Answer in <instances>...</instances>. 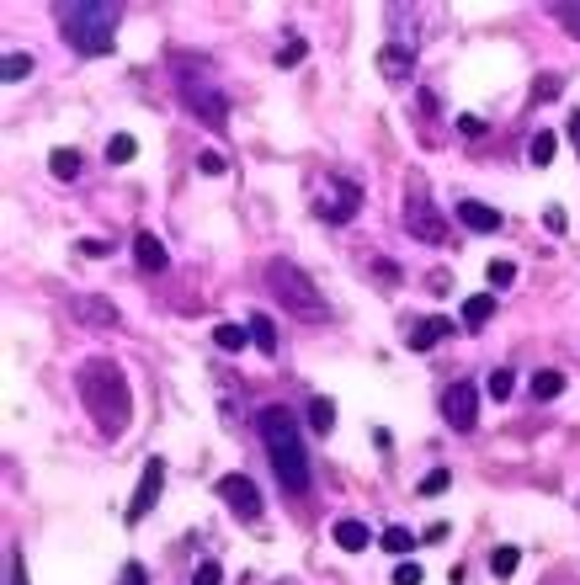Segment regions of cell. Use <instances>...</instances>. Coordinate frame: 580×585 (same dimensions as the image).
<instances>
[{
	"label": "cell",
	"mask_w": 580,
	"mask_h": 585,
	"mask_svg": "<svg viewBox=\"0 0 580 585\" xmlns=\"http://www.w3.org/2000/svg\"><path fill=\"white\" fill-rule=\"evenodd\" d=\"M559 394H565V373H559V367L532 373V400H559Z\"/></svg>",
	"instance_id": "20"
},
{
	"label": "cell",
	"mask_w": 580,
	"mask_h": 585,
	"mask_svg": "<svg viewBox=\"0 0 580 585\" xmlns=\"http://www.w3.org/2000/svg\"><path fill=\"white\" fill-rule=\"evenodd\" d=\"M69 309H75V320H80V325H91V330H113V325H117V303H113V298L75 292V298H69Z\"/></svg>",
	"instance_id": "11"
},
{
	"label": "cell",
	"mask_w": 580,
	"mask_h": 585,
	"mask_svg": "<svg viewBox=\"0 0 580 585\" xmlns=\"http://www.w3.org/2000/svg\"><path fill=\"white\" fill-rule=\"evenodd\" d=\"M517 564H522V548H512V543H506V548H495V554H490V570H495V575H501V580H512V575H517Z\"/></svg>",
	"instance_id": "26"
},
{
	"label": "cell",
	"mask_w": 580,
	"mask_h": 585,
	"mask_svg": "<svg viewBox=\"0 0 580 585\" xmlns=\"http://www.w3.org/2000/svg\"><path fill=\"white\" fill-rule=\"evenodd\" d=\"M75 383H80V400H86V415L96 420V431L113 442L128 431V420H133V394H128V378H122V367L107 362V356H91V362H80V373H75Z\"/></svg>",
	"instance_id": "1"
},
{
	"label": "cell",
	"mask_w": 580,
	"mask_h": 585,
	"mask_svg": "<svg viewBox=\"0 0 580 585\" xmlns=\"http://www.w3.org/2000/svg\"><path fill=\"white\" fill-rule=\"evenodd\" d=\"M405 234H415L421 245H448V224H442L437 202H426L421 192L405 202Z\"/></svg>",
	"instance_id": "9"
},
{
	"label": "cell",
	"mask_w": 580,
	"mask_h": 585,
	"mask_svg": "<svg viewBox=\"0 0 580 585\" xmlns=\"http://www.w3.org/2000/svg\"><path fill=\"white\" fill-rule=\"evenodd\" d=\"M213 346L219 351H245L250 346V325H213Z\"/></svg>",
	"instance_id": "21"
},
{
	"label": "cell",
	"mask_w": 580,
	"mask_h": 585,
	"mask_svg": "<svg viewBox=\"0 0 580 585\" xmlns=\"http://www.w3.org/2000/svg\"><path fill=\"white\" fill-rule=\"evenodd\" d=\"M197 171H203V176H224V171H230V160H224L219 149H203V155H197Z\"/></svg>",
	"instance_id": "32"
},
{
	"label": "cell",
	"mask_w": 580,
	"mask_h": 585,
	"mask_svg": "<svg viewBox=\"0 0 580 585\" xmlns=\"http://www.w3.org/2000/svg\"><path fill=\"white\" fill-rule=\"evenodd\" d=\"M378 548H389V554H400V559H405V554H415V548H421V537H415L410 526H389V532L378 537Z\"/></svg>",
	"instance_id": "22"
},
{
	"label": "cell",
	"mask_w": 580,
	"mask_h": 585,
	"mask_svg": "<svg viewBox=\"0 0 580 585\" xmlns=\"http://www.w3.org/2000/svg\"><path fill=\"white\" fill-rule=\"evenodd\" d=\"M144 580H150V570H144L139 559H133V564H122V585H144Z\"/></svg>",
	"instance_id": "40"
},
{
	"label": "cell",
	"mask_w": 580,
	"mask_h": 585,
	"mask_svg": "<svg viewBox=\"0 0 580 585\" xmlns=\"http://www.w3.org/2000/svg\"><path fill=\"white\" fill-rule=\"evenodd\" d=\"M442 420L453 426V431H474L479 426V389L458 378V383H448L442 389Z\"/></svg>",
	"instance_id": "8"
},
{
	"label": "cell",
	"mask_w": 580,
	"mask_h": 585,
	"mask_svg": "<svg viewBox=\"0 0 580 585\" xmlns=\"http://www.w3.org/2000/svg\"><path fill=\"white\" fill-rule=\"evenodd\" d=\"M448 484H453V473H448V468H431V473L421 479V495H442Z\"/></svg>",
	"instance_id": "33"
},
{
	"label": "cell",
	"mask_w": 580,
	"mask_h": 585,
	"mask_svg": "<svg viewBox=\"0 0 580 585\" xmlns=\"http://www.w3.org/2000/svg\"><path fill=\"white\" fill-rule=\"evenodd\" d=\"M331 537H336V548H347V554H362V548L373 543L367 522H357V517H341V522L331 526Z\"/></svg>",
	"instance_id": "15"
},
{
	"label": "cell",
	"mask_w": 580,
	"mask_h": 585,
	"mask_svg": "<svg viewBox=\"0 0 580 585\" xmlns=\"http://www.w3.org/2000/svg\"><path fill=\"white\" fill-rule=\"evenodd\" d=\"M394 585H421V564L400 559V570H394Z\"/></svg>",
	"instance_id": "38"
},
{
	"label": "cell",
	"mask_w": 580,
	"mask_h": 585,
	"mask_svg": "<svg viewBox=\"0 0 580 585\" xmlns=\"http://www.w3.org/2000/svg\"><path fill=\"white\" fill-rule=\"evenodd\" d=\"M5 585H27V564H22V554H16V548L5 554Z\"/></svg>",
	"instance_id": "34"
},
{
	"label": "cell",
	"mask_w": 580,
	"mask_h": 585,
	"mask_svg": "<svg viewBox=\"0 0 580 585\" xmlns=\"http://www.w3.org/2000/svg\"><path fill=\"white\" fill-rule=\"evenodd\" d=\"M559 91H565V80H559V75H543V80H538V91H532V102H554Z\"/></svg>",
	"instance_id": "35"
},
{
	"label": "cell",
	"mask_w": 580,
	"mask_h": 585,
	"mask_svg": "<svg viewBox=\"0 0 580 585\" xmlns=\"http://www.w3.org/2000/svg\"><path fill=\"white\" fill-rule=\"evenodd\" d=\"M485 128H490V122H485V117H474V112L458 117V133H464V139H485Z\"/></svg>",
	"instance_id": "37"
},
{
	"label": "cell",
	"mask_w": 580,
	"mask_h": 585,
	"mask_svg": "<svg viewBox=\"0 0 580 585\" xmlns=\"http://www.w3.org/2000/svg\"><path fill=\"white\" fill-rule=\"evenodd\" d=\"M267 288L277 292V303L298 314V320H331V303H325V292L314 288V277L298 266V261H267Z\"/></svg>",
	"instance_id": "4"
},
{
	"label": "cell",
	"mask_w": 580,
	"mask_h": 585,
	"mask_svg": "<svg viewBox=\"0 0 580 585\" xmlns=\"http://www.w3.org/2000/svg\"><path fill=\"white\" fill-rule=\"evenodd\" d=\"M485 389H490V400H512V389H517V378H512V367H495Z\"/></svg>",
	"instance_id": "28"
},
{
	"label": "cell",
	"mask_w": 580,
	"mask_h": 585,
	"mask_svg": "<svg viewBox=\"0 0 580 585\" xmlns=\"http://www.w3.org/2000/svg\"><path fill=\"white\" fill-rule=\"evenodd\" d=\"M485 277H490L495 288H512V283H517V266H512V261H490V266H485Z\"/></svg>",
	"instance_id": "30"
},
{
	"label": "cell",
	"mask_w": 580,
	"mask_h": 585,
	"mask_svg": "<svg viewBox=\"0 0 580 585\" xmlns=\"http://www.w3.org/2000/svg\"><path fill=\"white\" fill-rule=\"evenodd\" d=\"M213 490H219V500L230 506L240 522H256V517H261V490H256V484H250L245 473H224V479H219Z\"/></svg>",
	"instance_id": "10"
},
{
	"label": "cell",
	"mask_w": 580,
	"mask_h": 585,
	"mask_svg": "<svg viewBox=\"0 0 580 585\" xmlns=\"http://www.w3.org/2000/svg\"><path fill=\"white\" fill-rule=\"evenodd\" d=\"M192 585H224V570H219V559H203V564L192 570Z\"/></svg>",
	"instance_id": "31"
},
{
	"label": "cell",
	"mask_w": 580,
	"mask_h": 585,
	"mask_svg": "<svg viewBox=\"0 0 580 585\" xmlns=\"http://www.w3.org/2000/svg\"><path fill=\"white\" fill-rule=\"evenodd\" d=\"M304 54H309V43H304L298 32H288V43L277 49V64H283V69H293V64H304Z\"/></svg>",
	"instance_id": "27"
},
{
	"label": "cell",
	"mask_w": 580,
	"mask_h": 585,
	"mask_svg": "<svg viewBox=\"0 0 580 585\" xmlns=\"http://www.w3.org/2000/svg\"><path fill=\"white\" fill-rule=\"evenodd\" d=\"M0 69H5V80L16 86V80H27V75H32V54H5V64H0Z\"/></svg>",
	"instance_id": "29"
},
{
	"label": "cell",
	"mask_w": 580,
	"mask_h": 585,
	"mask_svg": "<svg viewBox=\"0 0 580 585\" xmlns=\"http://www.w3.org/2000/svg\"><path fill=\"white\" fill-rule=\"evenodd\" d=\"M256 431H261V447H267V464L277 473V484L288 495H309V447L298 436V420L283 405H261L256 410Z\"/></svg>",
	"instance_id": "2"
},
{
	"label": "cell",
	"mask_w": 580,
	"mask_h": 585,
	"mask_svg": "<svg viewBox=\"0 0 580 585\" xmlns=\"http://www.w3.org/2000/svg\"><path fill=\"white\" fill-rule=\"evenodd\" d=\"M117 5L107 0H69V5H59V32H64V43L75 49V54L96 58V54H113L117 43Z\"/></svg>",
	"instance_id": "3"
},
{
	"label": "cell",
	"mask_w": 580,
	"mask_h": 585,
	"mask_svg": "<svg viewBox=\"0 0 580 585\" xmlns=\"http://www.w3.org/2000/svg\"><path fill=\"white\" fill-rule=\"evenodd\" d=\"M245 325H250V346H261L267 356H277V351H283V341H277V325H272V314H250Z\"/></svg>",
	"instance_id": "17"
},
{
	"label": "cell",
	"mask_w": 580,
	"mask_h": 585,
	"mask_svg": "<svg viewBox=\"0 0 580 585\" xmlns=\"http://www.w3.org/2000/svg\"><path fill=\"white\" fill-rule=\"evenodd\" d=\"M543 224H548L554 234H565V224H570V219H565V208H548V213H543Z\"/></svg>",
	"instance_id": "41"
},
{
	"label": "cell",
	"mask_w": 580,
	"mask_h": 585,
	"mask_svg": "<svg viewBox=\"0 0 580 585\" xmlns=\"http://www.w3.org/2000/svg\"><path fill=\"white\" fill-rule=\"evenodd\" d=\"M133 155H139V139L133 133H113L107 139V166H128Z\"/></svg>",
	"instance_id": "24"
},
{
	"label": "cell",
	"mask_w": 580,
	"mask_h": 585,
	"mask_svg": "<svg viewBox=\"0 0 580 585\" xmlns=\"http://www.w3.org/2000/svg\"><path fill=\"white\" fill-rule=\"evenodd\" d=\"M117 245L113 239H80V256H86V261H102V256H113Z\"/></svg>",
	"instance_id": "36"
},
{
	"label": "cell",
	"mask_w": 580,
	"mask_h": 585,
	"mask_svg": "<svg viewBox=\"0 0 580 585\" xmlns=\"http://www.w3.org/2000/svg\"><path fill=\"white\" fill-rule=\"evenodd\" d=\"M458 224H464V230H474V234H495V230H501V213H495L490 202L464 197V202H458Z\"/></svg>",
	"instance_id": "14"
},
{
	"label": "cell",
	"mask_w": 580,
	"mask_h": 585,
	"mask_svg": "<svg viewBox=\"0 0 580 585\" xmlns=\"http://www.w3.org/2000/svg\"><path fill=\"white\" fill-rule=\"evenodd\" d=\"M426 543H448V522H431V526H426Z\"/></svg>",
	"instance_id": "42"
},
{
	"label": "cell",
	"mask_w": 580,
	"mask_h": 585,
	"mask_svg": "<svg viewBox=\"0 0 580 585\" xmlns=\"http://www.w3.org/2000/svg\"><path fill=\"white\" fill-rule=\"evenodd\" d=\"M448 330H458V325H453V320H442V314H431V320H421V325L410 330V351H431V346H437V341H442V336H448Z\"/></svg>",
	"instance_id": "16"
},
{
	"label": "cell",
	"mask_w": 580,
	"mask_h": 585,
	"mask_svg": "<svg viewBox=\"0 0 580 585\" xmlns=\"http://www.w3.org/2000/svg\"><path fill=\"white\" fill-rule=\"evenodd\" d=\"M410 69H415V49L410 43H384L378 49V75L384 80H405Z\"/></svg>",
	"instance_id": "13"
},
{
	"label": "cell",
	"mask_w": 580,
	"mask_h": 585,
	"mask_svg": "<svg viewBox=\"0 0 580 585\" xmlns=\"http://www.w3.org/2000/svg\"><path fill=\"white\" fill-rule=\"evenodd\" d=\"M176 80H181V102L192 107V117L208 128V133H224L230 128V96L208 80V75H192V69H208V58H186V54H176Z\"/></svg>",
	"instance_id": "5"
},
{
	"label": "cell",
	"mask_w": 580,
	"mask_h": 585,
	"mask_svg": "<svg viewBox=\"0 0 580 585\" xmlns=\"http://www.w3.org/2000/svg\"><path fill=\"white\" fill-rule=\"evenodd\" d=\"M490 314H495V298L490 292H474V298H464V314L458 320H464V330H485Z\"/></svg>",
	"instance_id": "18"
},
{
	"label": "cell",
	"mask_w": 580,
	"mask_h": 585,
	"mask_svg": "<svg viewBox=\"0 0 580 585\" xmlns=\"http://www.w3.org/2000/svg\"><path fill=\"white\" fill-rule=\"evenodd\" d=\"M309 431H320V436L336 431V400H331V394H314V400H309Z\"/></svg>",
	"instance_id": "19"
},
{
	"label": "cell",
	"mask_w": 580,
	"mask_h": 585,
	"mask_svg": "<svg viewBox=\"0 0 580 585\" xmlns=\"http://www.w3.org/2000/svg\"><path fill=\"white\" fill-rule=\"evenodd\" d=\"M49 171H54V181H75L80 176V155L75 149H54L49 155Z\"/></svg>",
	"instance_id": "25"
},
{
	"label": "cell",
	"mask_w": 580,
	"mask_h": 585,
	"mask_svg": "<svg viewBox=\"0 0 580 585\" xmlns=\"http://www.w3.org/2000/svg\"><path fill=\"white\" fill-rule=\"evenodd\" d=\"M554 16H559V22H565V27L580 38V5H554Z\"/></svg>",
	"instance_id": "39"
},
{
	"label": "cell",
	"mask_w": 580,
	"mask_h": 585,
	"mask_svg": "<svg viewBox=\"0 0 580 585\" xmlns=\"http://www.w3.org/2000/svg\"><path fill=\"white\" fill-rule=\"evenodd\" d=\"M570 144H580V112L570 117Z\"/></svg>",
	"instance_id": "43"
},
{
	"label": "cell",
	"mask_w": 580,
	"mask_h": 585,
	"mask_svg": "<svg viewBox=\"0 0 580 585\" xmlns=\"http://www.w3.org/2000/svg\"><path fill=\"white\" fill-rule=\"evenodd\" d=\"M314 213H320L325 224H351V219L362 213V181H351V176H320V186H314Z\"/></svg>",
	"instance_id": "6"
},
{
	"label": "cell",
	"mask_w": 580,
	"mask_h": 585,
	"mask_svg": "<svg viewBox=\"0 0 580 585\" xmlns=\"http://www.w3.org/2000/svg\"><path fill=\"white\" fill-rule=\"evenodd\" d=\"M133 261H139V272H166V266H171V256H166L160 234H150V230L133 234Z\"/></svg>",
	"instance_id": "12"
},
{
	"label": "cell",
	"mask_w": 580,
	"mask_h": 585,
	"mask_svg": "<svg viewBox=\"0 0 580 585\" xmlns=\"http://www.w3.org/2000/svg\"><path fill=\"white\" fill-rule=\"evenodd\" d=\"M160 490H166V458H150L144 473H139V490H133V500H128V511H122V522L139 526L155 506H160Z\"/></svg>",
	"instance_id": "7"
},
{
	"label": "cell",
	"mask_w": 580,
	"mask_h": 585,
	"mask_svg": "<svg viewBox=\"0 0 580 585\" xmlns=\"http://www.w3.org/2000/svg\"><path fill=\"white\" fill-rule=\"evenodd\" d=\"M554 149H559V139L538 128V133H532V144H527V160H532V166L543 171V166H554Z\"/></svg>",
	"instance_id": "23"
}]
</instances>
